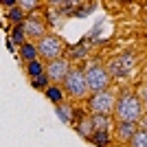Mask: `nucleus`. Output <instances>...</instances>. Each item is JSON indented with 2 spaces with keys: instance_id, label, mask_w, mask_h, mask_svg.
Here are the masks:
<instances>
[{
  "instance_id": "1",
  "label": "nucleus",
  "mask_w": 147,
  "mask_h": 147,
  "mask_svg": "<svg viewBox=\"0 0 147 147\" xmlns=\"http://www.w3.org/2000/svg\"><path fill=\"white\" fill-rule=\"evenodd\" d=\"M114 117L121 123H138L143 119V103L141 99L132 94V92H123L117 99V108H114Z\"/></svg>"
},
{
  "instance_id": "12",
  "label": "nucleus",
  "mask_w": 147,
  "mask_h": 147,
  "mask_svg": "<svg viewBox=\"0 0 147 147\" xmlns=\"http://www.w3.org/2000/svg\"><path fill=\"white\" fill-rule=\"evenodd\" d=\"M26 70H29V75L35 79V77H40V75H44L46 73V66H44L40 59H35V61H29V66H26Z\"/></svg>"
},
{
  "instance_id": "6",
  "label": "nucleus",
  "mask_w": 147,
  "mask_h": 147,
  "mask_svg": "<svg viewBox=\"0 0 147 147\" xmlns=\"http://www.w3.org/2000/svg\"><path fill=\"white\" fill-rule=\"evenodd\" d=\"M70 70H73V68H70V59H66V57H59V59H53V61L46 64V77H49L51 84H55V86H61V84L66 81Z\"/></svg>"
},
{
  "instance_id": "4",
  "label": "nucleus",
  "mask_w": 147,
  "mask_h": 147,
  "mask_svg": "<svg viewBox=\"0 0 147 147\" xmlns=\"http://www.w3.org/2000/svg\"><path fill=\"white\" fill-rule=\"evenodd\" d=\"M86 81H88V88H90L92 94L103 92L110 86V73H108L101 64H90V66L86 68Z\"/></svg>"
},
{
  "instance_id": "18",
  "label": "nucleus",
  "mask_w": 147,
  "mask_h": 147,
  "mask_svg": "<svg viewBox=\"0 0 147 147\" xmlns=\"http://www.w3.org/2000/svg\"><path fill=\"white\" fill-rule=\"evenodd\" d=\"M22 16H24V11H22L20 7L11 9V13H9V18H11V20H16V22H20V20H22ZM20 24H22V22H20Z\"/></svg>"
},
{
  "instance_id": "16",
  "label": "nucleus",
  "mask_w": 147,
  "mask_h": 147,
  "mask_svg": "<svg viewBox=\"0 0 147 147\" xmlns=\"http://www.w3.org/2000/svg\"><path fill=\"white\" fill-rule=\"evenodd\" d=\"M18 7L22 11H33L35 7H40V2L37 0H22V2H18Z\"/></svg>"
},
{
  "instance_id": "8",
  "label": "nucleus",
  "mask_w": 147,
  "mask_h": 147,
  "mask_svg": "<svg viewBox=\"0 0 147 147\" xmlns=\"http://www.w3.org/2000/svg\"><path fill=\"white\" fill-rule=\"evenodd\" d=\"M138 132V123H121L117 121V127H114V134L121 143H129L134 138V134Z\"/></svg>"
},
{
  "instance_id": "9",
  "label": "nucleus",
  "mask_w": 147,
  "mask_h": 147,
  "mask_svg": "<svg viewBox=\"0 0 147 147\" xmlns=\"http://www.w3.org/2000/svg\"><path fill=\"white\" fill-rule=\"evenodd\" d=\"M46 97H49L55 105H61L64 101H66V90H64L61 86H55V84H51L49 90H46Z\"/></svg>"
},
{
  "instance_id": "17",
  "label": "nucleus",
  "mask_w": 147,
  "mask_h": 147,
  "mask_svg": "<svg viewBox=\"0 0 147 147\" xmlns=\"http://www.w3.org/2000/svg\"><path fill=\"white\" fill-rule=\"evenodd\" d=\"M24 35H26V33H24V26L18 24V26H16V31H13V37H16V42H18L20 46H22V44H26V42H24Z\"/></svg>"
},
{
  "instance_id": "5",
  "label": "nucleus",
  "mask_w": 147,
  "mask_h": 147,
  "mask_svg": "<svg viewBox=\"0 0 147 147\" xmlns=\"http://www.w3.org/2000/svg\"><path fill=\"white\" fill-rule=\"evenodd\" d=\"M66 42L57 35H46L37 42V51H40V57H44L46 61H53V59H59L61 57V51H64Z\"/></svg>"
},
{
  "instance_id": "2",
  "label": "nucleus",
  "mask_w": 147,
  "mask_h": 147,
  "mask_svg": "<svg viewBox=\"0 0 147 147\" xmlns=\"http://www.w3.org/2000/svg\"><path fill=\"white\" fill-rule=\"evenodd\" d=\"M61 86H64L68 97L77 99V101H81L90 94V88H88V81H86V70H79V68H73Z\"/></svg>"
},
{
  "instance_id": "11",
  "label": "nucleus",
  "mask_w": 147,
  "mask_h": 147,
  "mask_svg": "<svg viewBox=\"0 0 147 147\" xmlns=\"http://www.w3.org/2000/svg\"><path fill=\"white\" fill-rule=\"evenodd\" d=\"M73 114H75L73 105H68L66 101H64L61 105H57V117H59L64 123H68V121H70V119H73Z\"/></svg>"
},
{
  "instance_id": "3",
  "label": "nucleus",
  "mask_w": 147,
  "mask_h": 147,
  "mask_svg": "<svg viewBox=\"0 0 147 147\" xmlns=\"http://www.w3.org/2000/svg\"><path fill=\"white\" fill-rule=\"evenodd\" d=\"M117 99L114 97V92L110 90H103V92H97V94H92L88 99V108H90L92 114H103V117H110L114 108H117Z\"/></svg>"
},
{
  "instance_id": "13",
  "label": "nucleus",
  "mask_w": 147,
  "mask_h": 147,
  "mask_svg": "<svg viewBox=\"0 0 147 147\" xmlns=\"http://www.w3.org/2000/svg\"><path fill=\"white\" fill-rule=\"evenodd\" d=\"M129 147H147V129H141L134 134V138L129 141Z\"/></svg>"
},
{
  "instance_id": "10",
  "label": "nucleus",
  "mask_w": 147,
  "mask_h": 147,
  "mask_svg": "<svg viewBox=\"0 0 147 147\" xmlns=\"http://www.w3.org/2000/svg\"><path fill=\"white\" fill-rule=\"evenodd\" d=\"M20 55L24 57L26 61H35L37 57H40L37 44H22V46H20Z\"/></svg>"
},
{
  "instance_id": "14",
  "label": "nucleus",
  "mask_w": 147,
  "mask_h": 147,
  "mask_svg": "<svg viewBox=\"0 0 147 147\" xmlns=\"http://www.w3.org/2000/svg\"><path fill=\"white\" fill-rule=\"evenodd\" d=\"M108 138H110L108 129H94V134H92V141L99 143V145H108Z\"/></svg>"
},
{
  "instance_id": "7",
  "label": "nucleus",
  "mask_w": 147,
  "mask_h": 147,
  "mask_svg": "<svg viewBox=\"0 0 147 147\" xmlns=\"http://www.w3.org/2000/svg\"><path fill=\"white\" fill-rule=\"evenodd\" d=\"M22 26H24L26 35L35 37L37 42H40L42 37H46V24H44V20H40V18H26L24 22H22Z\"/></svg>"
},
{
  "instance_id": "15",
  "label": "nucleus",
  "mask_w": 147,
  "mask_h": 147,
  "mask_svg": "<svg viewBox=\"0 0 147 147\" xmlns=\"http://www.w3.org/2000/svg\"><path fill=\"white\" fill-rule=\"evenodd\" d=\"M33 86H35V88H40V90H42V88H44V90H49L51 79L46 77V73H44V75H40V77H35V79H33Z\"/></svg>"
}]
</instances>
